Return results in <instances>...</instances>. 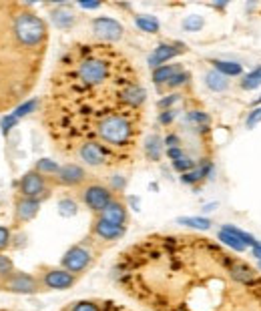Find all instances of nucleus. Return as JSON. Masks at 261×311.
I'll list each match as a JSON object with an SVG mask.
<instances>
[{"instance_id": "nucleus-5", "label": "nucleus", "mask_w": 261, "mask_h": 311, "mask_svg": "<svg viewBox=\"0 0 261 311\" xmlns=\"http://www.w3.org/2000/svg\"><path fill=\"white\" fill-rule=\"evenodd\" d=\"M82 201L93 213H101L106 209V205H111L115 201V195L111 189H106L101 183H91L82 189Z\"/></svg>"}, {"instance_id": "nucleus-10", "label": "nucleus", "mask_w": 261, "mask_h": 311, "mask_svg": "<svg viewBox=\"0 0 261 311\" xmlns=\"http://www.w3.org/2000/svg\"><path fill=\"white\" fill-rule=\"evenodd\" d=\"M2 287L8 291H16V293H34V291H38V281L26 273H12L10 277L4 279Z\"/></svg>"}, {"instance_id": "nucleus-1", "label": "nucleus", "mask_w": 261, "mask_h": 311, "mask_svg": "<svg viewBox=\"0 0 261 311\" xmlns=\"http://www.w3.org/2000/svg\"><path fill=\"white\" fill-rule=\"evenodd\" d=\"M147 91L135 64L113 44L77 42L49 78L40 121L58 155L93 169L135 161Z\"/></svg>"}, {"instance_id": "nucleus-7", "label": "nucleus", "mask_w": 261, "mask_h": 311, "mask_svg": "<svg viewBox=\"0 0 261 311\" xmlns=\"http://www.w3.org/2000/svg\"><path fill=\"white\" fill-rule=\"evenodd\" d=\"M93 30L101 38V42H108V44L123 36V26L117 20L106 18V16H99L93 20Z\"/></svg>"}, {"instance_id": "nucleus-8", "label": "nucleus", "mask_w": 261, "mask_h": 311, "mask_svg": "<svg viewBox=\"0 0 261 311\" xmlns=\"http://www.w3.org/2000/svg\"><path fill=\"white\" fill-rule=\"evenodd\" d=\"M125 231H127V227L115 225V223H111V221H104V219L97 217L95 223H93L91 237H95L99 241H117L125 235Z\"/></svg>"}, {"instance_id": "nucleus-21", "label": "nucleus", "mask_w": 261, "mask_h": 311, "mask_svg": "<svg viewBox=\"0 0 261 311\" xmlns=\"http://www.w3.org/2000/svg\"><path fill=\"white\" fill-rule=\"evenodd\" d=\"M179 223L191 225V227H195V229H209L211 221H209V219H201V217H181Z\"/></svg>"}, {"instance_id": "nucleus-2", "label": "nucleus", "mask_w": 261, "mask_h": 311, "mask_svg": "<svg viewBox=\"0 0 261 311\" xmlns=\"http://www.w3.org/2000/svg\"><path fill=\"white\" fill-rule=\"evenodd\" d=\"M115 275L149 311H261L257 269L197 235H149L119 255Z\"/></svg>"}, {"instance_id": "nucleus-28", "label": "nucleus", "mask_w": 261, "mask_h": 311, "mask_svg": "<svg viewBox=\"0 0 261 311\" xmlns=\"http://www.w3.org/2000/svg\"><path fill=\"white\" fill-rule=\"evenodd\" d=\"M173 167H175L177 171H189V169H193L195 167V163L191 161V159H187V157H183V159H179V161H175V163H173Z\"/></svg>"}, {"instance_id": "nucleus-16", "label": "nucleus", "mask_w": 261, "mask_h": 311, "mask_svg": "<svg viewBox=\"0 0 261 311\" xmlns=\"http://www.w3.org/2000/svg\"><path fill=\"white\" fill-rule=\"evenodd\" d=\"M177 73H181V69L177 64H163V66H159V69H155V73H153V80L157 82V84H161V82H169L173 77H175Z\"/></svg>"}, {"instance_id": "nucleus-34", "label": "nucleus", "mask_w": 261, "mask_h": 311, "mask_svg": "<svg viewBox=\"0 0 261 311\" xmlns=\"http://www.w3.org/2000/svg\"><path fill=\"white\" fill-rule=\"evenodd\" d=\"M171 119H173V113H171V110H165V113L161 115V123H171Z\"/></svg>"}, {"instance_id": "nucleus-29", "label": "nucleus", "mask_w": 261, "mask_h": 311, "mask_svg": "<svg viewBox=\"0 0 261 311\" xmlns=\"http://www.w3.org/2000/svg\"><path fill=\"white\" fill-rule=\"evenodd\" d=\"M36 104H38L36 101H28V103H25L23 106H18V108H16V115H14V117H25V115H28Z\"/></svg>"}, {"instance_id": "nucleus-18", "label": "nucleus", "mask_w": 261, "mask_h": 311, "mask_svg": "<svg viewBox=\"0 0 261 311\" xmlns=\"http://www.w3.org/2000/svg\"><path fill=\"white\" fill-rule=\"evenodd\" d=\"M215 69L217 73H221L223 77H237V75H241V64H237V62H227V60H215Z\"/></svg>"}, {"instance_id": "nucleus-36", "label": "nucleus", "mask_w": 261, "mask_h": 311, "mask_svg": "<svg viewBox=\"0 0 261 311\" xmlns=\"http://www.w3.org/2000/svg\"><path fill=\"white\" fill-rule=\"evenodd\" d=\"M80 6H84V8H97L99 4H97V2H91V4H89V2H82Z\"/></svg>"}, {"instance_id": "nucleus-30", "label": "nucleus", "mask_w": 261, "mask_h": 311, "mask_svg": "<svg viewBox=\"0 0 261 311\" xmlns=\"http://www.w3.org/2000/svg\"><path fill=\"white\" fill-rule=\"evenodd\" d=\"M187 78H189V75H185V73H177V75L173 77V78H171L167 84H169V86H179V84H183Z\"/></svg>"}, {"instance_id": "nucleus-31", "label": "nucleus", "mask_w": 261, "mask_h": 311, "mask_svg": "<svg viewBox=\"0 0 261 311\" xmlns=\"http://www.w3.org/2000/svg\"><path fill=\"white\" fill-rule=\"evenodd\" d=\"M8 241H10V233L6 227H0V251H2L6 245H8Z\"/></svg>"}, {"instance_id": "nucleus-6", "label": "nucleus", "mask_w": 261, "mask_h": 311, "mask_svg": "<svg viewBox=\"0 0 261 311\" xmlns=\"http://www.w3.org/2000/svg\"><path fill=\"white\" fill-rule=\"evenodd\" d=\"M93 261V253L91 249L84 245V243H80V245H75L67 251V255L62 257V267L71 271V273H80L84 271L86 267L91 265Z\"/></svg>"}, {"instance_id": "nucleus-20", "label": "nucleus", "mask_w": 261, "mask_h": 311, "mask_svg": "<svg viewBox=\"0 0 261 311\" xmlns=\"http://www.w3.org/2000/svg\"><path fill=\"white\" fill-rule=\"evenodd\" d=\"M137 26L145 32H157L159 30V22L153 16H137Z\"/></svg>"}, {"instance_id": "nucleus-22", "label": "nucleus", "mask_w": 261, "mask_h": 311, "mask_svg": "<svg viewBox=\"0 0 261 311\" xmlns=\"http://www.w3.org/2000/svg\"><path fill=\"white\" fill-rule=\"evenodd\" d=\"M36 171L42 173V175H54L60 171V167L54 163V161H49V159H42L36 163Z\"/></svg>"}, {"instance_id": "nucleus-19", "label": "nucleus", "mask_w": 261, "mask_h": 311, "mask_svg": "<svg viewBox=\"0 0 261 311\" xmlns=\"http://www.w3.org/2000/svg\"><path fill=\"white\" fill-rule=\"evenodd\" d=\"M52 20L58 28H69L73 22H75V14L69 8H58L52 12Z\"/></svg>"}, {"instance_id": "nucleus-13", "label": "nucleus", "mask_w": 261, "mask_h": 311, "mask_svg": "<svg viewBox=\"0 0 261 311\" xmlns=\"http://www.w3.org/2000/svg\"><path fill=\"white\" fill-rule=\"evenodd\" d=\"M38 209H40V201L20 197L18 203H16V209H14V223L20 225V223H26V221L34 219L36 213H38Z\"/></svg>"}, {"instance_id": "nucleus-3", "label": "nucleus", "mask_w": 261, "mask_h": 311, "mask_svg": "<svg viewBox=\"0 0 261 311\" xmlns=\"http://www.w3.org/2000/svg\"><path fill=\"white\" fill-rule=\"evenodd\" d=\"M49 51V25L32 4L0 0V113L34 91Z\"/></svg>"}, {"instance_id": "nucleus-15", "label": "nucleus", "mask_w": 261, "mask_h": 311, "mask_svg": "<svg viewBox=\"0 0 261 311\" xmlns=\"http://www.w3.org/2000/svg\"><path fill=\"white\" fill-rule=\"evenodd\" d=\"M97 217H101L104 221H111V223H115V225L127 227V207L119 201V199H115L111 205H106V209L101 211Z\"/></svg>"}, {"instance_id": "nucleus-14", "label": "nucleus", "mask_w": 261, "mask_h": 311, "mask_svg": "<svg viewBox=\"0 0 261 311\" xmlns=\"http://www.w3.org/2000/svg\"><path fill=\"white\" fill-rule=\"evenodd\" d=\"M185 51V47H181V44H161V47L155 49V52L149 56V64L155 66V69H159V66H163L165 60L177 56Z\"/></svg>"}, {"instance_id": "nucleus-27", "label": "nucleus", "mask_w": 261, "mask_h": 311, "mask_svg": "<svg viewBox=\"0 0 261 311\" xmlns=\"http://www.w3.org/2000/svg\"><path fill=\"white\" fill-rule=\"evenodd\" d=\"M147 155H149V157L153 159V161L159 159V139H157V137H153V139L149 141V145H147Z\"/></svg>"}, {"instance_id": "nucleus-26", "label": "nucleus", "mask_w": 261, "mask_h": 311, "mask_svg": "<svg viewBox=\"0 0 261 311\" xmlns=\"http://www.w3.org/2000/svg\"><path fill=\"white\" fill-rule=\"evenodd\" d=\"M183 26L187 30H199L203 26V18L201 16H189L185 22H183Z\"/></svg>"}, {"instance_id": "nucleus-4", "label": "nucleus", "mask_w": 261, "mask_h": 311, "mask_svg": "<svg viewBox=\"0 0 261 311\" xmlns=\"http://www.w3.org/2000/svg\"><path fill=\"white\" fill-rule=\"evenodd\" d=\"M51 193L49 187V177L38 173L36 169L26 173L20 181V195L25 199H34V201H40V199H47Z\"/></svg>"}, {"instance_id": "nucleus-35", "label": "nucleus", "mask_w": 261, "mask_h": 311, "mask_svg": "<svg viewBox=\"0 0 261 311\" xmlns=\"http://www.w3.org/2000/svg\"><path fill=\"white\" fill-rule=\"evenodd\" d=\"M253 257H257L261 261V243H257V245L253 247Z\"/></svg>"}, {"instance_id": "nucleus-25", "label": "nucleus", "mask_w": 261, "mask_h": 311, "mask_svg": "<svg viewBox=\"0 0 261 311\" xmlns=\"http://www.w3.org/2000/svg\"><path fill=\"white\" fill-rule=\"evenodd\" d=\"M12 275V261L6 255H0V277H10Z\"/></svg>"}, {"instance_id": "nucleus-33", "label": "nucleus", "mask_w": 261, "mask_h": 311, "mask_svg": "<svg viewBox=\"0 0 261 311\" xmlns=\"http://www.w3.org/2000/svg\"><path fill=\"white\" fill-rule=\"evenodd\" d=\"M259 121H261V108L253 110V115H249V119H247V127H255Z\"/></svg>"}, {"instance_id": "nucleus-23", "label": "nucleus", "mask_w": 261, "mask_h": 311, "mask_svg": "<svg viewBox=\"0 0 261 311\" xmlns=\"http://www.w3.org/2000/svg\"><path fill=\"white\" fill-rule=\"evenodd\" d=\"M259 84H261V66H259V69H255L251 75H247V77L243 78L241 86L249 91V88H257Z\"/></svg>"}, {"instance_id": "nucleus-11", "label": "nucleus", "mask_w": 261, "mask_h": 311, "mask_svg": "<svg viewBox=\"0 0 261 311\" xmlns=\"http://www.w3.org/2000/svg\"><path fill=\"white\" fill-rule=\"evenodd\" d=\"M77 281V277L67 269H49L42 277V285L49 289H69Z\"/></svg>"}, {"instance_id": "nucleus-12", "label": "nucleus", "mask_w": 261, "mask_h": 311, "mask_svg": "<svg viewBox=\"0 0 261 311\" xmlns=\"http://www.w3.org/2000/svg\"><path fill=\"white\" fill-rule=\"evenodd\" d=\"M86 177L89 175H86V171L78 163H67L56 173V181L62 185H69V187H77V185L86 181Z\"/></svg>"}, {"instance_id": "nucleus-17", "label": "nucleus", "mask_w": 261, "mask_h": 311, "mask_svg": "<svg viewBox=\"0 0 261 311\" xmlns=\"http://www.w3.org/2000/svg\"><path fill=\"white\" fill-rule=\"evenodd\" d=\"M205 82H207V86L211 88V91H215V93L225 91V88H227V78H225L221 73H217V71H211V73H207V77H205Z\"/></svg>"}, {"instance_id": "nucleus-32", "label": "nucleus", "mask_w": 261, "mask_h": 311, "mask_svg": "<svg viewBox=\"0 0 261 311\" xmlns=\"http://www.w3.org/2000/svg\"><path fill=\"white\" fill-rule=\"evenodd\" d=\"M167 155H169V159L173 161V163H175V161H179V159H183L185 157V155H183V151L177 147V149H169L167 151Z\"/></svg>"}, {"instance_id": "nucleus-9", "label": "nucleus", "mask_w": 261, "mask_h": 311, "mask_svg": "<svg viewBox=\"0 0 261 311\" xmlns=\"http://www.w3.org/2000/svg\"><path fill=\"white\" fill-rule=\"evenodd\" d=\"M64 311H129V309L108 299H80L71 303Z\"/></svg>"}, {"instance_id": "nucleus-24", "label": "nucleus", "mask_w": 261, "mask_h": 311, "mask_svg": "<svg viewBox=\"0 0 261 311\" xmlns=\"http://www.w3.org/2000/svg\"><path fill=\"white\" fill-rule=\"evenodd\" d=\"M58 209L64 217H69V215H75L77 213V203L71 201V199H62V201L58 203Z\"/></svg>"}]
</instances>
